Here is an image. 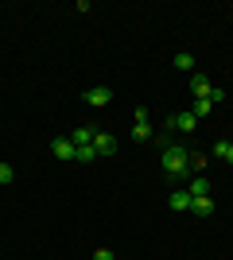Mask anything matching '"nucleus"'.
I'll list each match as a JSON object with an SVG mask.
<instances>
[{
	"instance_id": "obj_1",
	"label": "nucleus",
	"mask_w": 233,
	"mask_h": 260,
	"mask_svg": "<svg viewBox=\"0 0 233 260\" xmlns=\"http://www.w3.org/2000/svg\"><path fill=\"white\" fill-rule=\"evenodd\" d=\"M159 163H163V171L171 179H190V152H183L179 144H163V152H159Z\"/></svg>"
},
{
	"instance_id": "obj_2",
	"label": "nucleus",
	"mask_w": 233,
	"mask_h": 260,
	"mask_svg": "<svg viewBox=\"0 0 233 260\" xmlns=\"http://www.w3.org/2000/svg\"><path fill=\"white\" fill-rule=\"evenodd\" d=\"M190 93H194V101L210 98L214 105H218V101H225V93H222L218 86H210V82H206V74H194V78H190Z\"/></svg>"
},
{
	"instance_id": "obj_3",
	"label": "nucleus",
	"mask_w": 233,
	"mask_h": 260,
	"mask_svg": "<svg viewBox=\"0 0 233 260\" xmlns=\"http://www.w3.org/2000/svg\"><path fill=\"white\" fill-rule=\"evenodd\" d=\"M109 101H113V89H109V86H93V89H86V105L105 109Z\"/></svg>"
},
{
	"instance_id": "obj_4",
	"label": "nucleus",
	"mask_w": 233,
	"mask_h": 260,
	"mask_svg": "<svg viewBox=\"0 0 233 260\" xmlns=\"http://www.w3.org/2000/svg\"><path fill=\"white\" fill-rule=\"evenodd\" d=\"M187 194L190 198H206L210 194V179H206V175H190L187 179Z\"/></svg>"
},
{
	"instance_id": "obj_5",
	"label": "nucleus",
	"mask_w": 233,
	"mask_h": 260,
	"mask_svg": "<svg viewBox=\"0 0 233 260\" xmlns=\"http://www.w3.org/2000/svg\"><path fill=\"white\" fill-rule=\"evenodd\" d=\"M167 206L175 210V214H187V210H190V194L183 190V186H175V190L167 194Z\"/></svg>"
},
{
	"instance_id": "obj_6",
	"label": "nucleus",
	"mask_w": 233,
	"mask_h": 260,
	"mask_svg": "<svg viewBox=\"0 0 233 260\" xmlns=\"http://www.w3.org/2000/svg\"><path fill=\"white\" fill-rule=\"evenodd\" d=\"M93 152H97V155H113V152H117V140H113V136H109V132H93Z\"/></svg>"
},
{
	"instance_id": "obj_7",
	"label": "nucleus",
	"mask_w": 233,
	"mask_h": 260,
	"mask_svg": "<svg viewBox=\"0 0 233 260\" xmlns=\"http://www.w3.org/2000/svg\"><path fill=\"white\" fill-rule=\"evenodd\" d=\"M194 124H198V120H194V113H179V117H167V128L171 132H194Z\"/></svg>"
},
{
	"instance_id": "obj_8",
	"label": "nucleus",
	"mask_w": 233,
	"mask_h": 260,
	"mask_svg": "<svg viewBox=\"0 0 233 260\" xmlns=\"http://www.w3.org/2000/svg\"><path fill=\"white\" fill-rule=\"evenodd\" d=\"M190 214L194 217H210L214 214V198L206 194V198H190Z\"/></svg>"
},
{
	"instance_id": "obj_9",
	"label": "nucleus",
	"mask_w": 233,
	"mask_h": 260,
	"mask_svg": "<svg viewBox=\"0 0 233 260\" xmlns=\"http://www.w3.org/2000/svg\"><path fill=\"white\" fill-rule=\"evenodd\" d=\"M93 132H97V128L82 124V128H74V132H70V144H74V148H86V144H93Z\"/></svg>"
},
{
	"instance_id": "obj_10",
	"label": "nucleus",
	"mask_w": 233,
	"mask_h": 260,
	"mask_svg": "<svg viewBox=\"0 0 233 260\" xmlns=\"http://www.w3.org/2000/svg\"><path fill=\"white\" fill-rule=\"evenodd\" d=\"M74 152H78V148H74V144H70V136H62V140H55V155H58V159H74Z\"/></svg>"
},
{
	"instance_id": "obj_11",
	"label": "nucleus",
	"mask_w": 233,
	"mask_h": 260,
	"mask_svg": "<svg viewBox=\"0 0 233 260\" xmlns=\"http://www.w3.org/2000/svg\"><path fill=\"white\" fill-rule=\"evenodd\" d=\"M132 140H136V144L152 140V124H148V120H136V124H132Z\"/></svg>"
},
{
	"instance_id": "obj_12",
	"label": "nucleus",
	"mask_w": 233,
	"mask_h": 260,
	"mask_svg": "<svg viewBox=\"0 0 233 260\" xmlns=\"http://www.w3.org/2000/svg\"><path fill=\"white\" fill-rule=\"evenodd\" d=\"M214 155H218V159H225V163H233V144H229V140H218V144H214Z\"/></svg>"
},
{
	"instance_id": "obj_13",
	"label": "nucleus",
	"mask_w": 233,
	"mask_h": 260,
	"mask_svg": "<svg viewBox=\"0 0 233 260\" xmlns=\"http://www.w3.org/2000/svg\"><path fill=\"white\" fill-rule=\"evenodd\" d=\"M175 70H194V54H190V51H179L175 54Z\"/></svg>"
},
{
	"instance_id": "obj_14",
	"label": "nucleus",
	"mask_w": 233,
	"mask_h": 260,
	"mask_svg": "<svg viewBox=\"0 0 233 260\" xmlns=\"http://www.w3.org/2000/svg\"><path fill=\"white\" fill-rule=\"evenodd\" d=\"M74 159H78V163H93V159H97V152H93V144H86V148H78V152H74Z\"/></svg>"
},
{
	"instance_id": "obj_15",
	"label": "nucleus",
	"mask_w": 233,
	"mask_h": 260,
	"mask_svg": "<svg viewBox=\"0 0 233 260\" xmlns=\"http://www.w3.org/2000/svg\"><path fill=\"white\" fill-rule=\"evenodd\" d=\"M210 105H214L210 98H202V101H194V109H190V113H194V120H202V117H206V113H210Z\"/></svg>"
},
{
	"instance_id": "obj_16",
	"label": "nucleus",
	"mask_w": 233,
	"mask_h": 260,
	"mask_svg": "<svg viewBox=\"0 0 233 260\" xmlns=\"http://www.w3.org/2000/svg\"><path fill=\"white\" fill-rule=\"evenodd\" d=\"M12 179H16V171H12V163H0V186H8Z\"/></svg>"
},
{
	"instance_id": "obj_17",
	"label": "nucleus",
	"mask_w": 233,
	"mask_h": 260,
	"mask_svg": "<svg viewBox=\"0 0 233 260\" xmlns=\"http://www.w3.org/2000/svg\"><path fill=\"white\" fill-rule=\"evenodd\" d=\"M93 260H117V252H113V249H97V252H93Z\"/></svg>"
}]
</instances>
